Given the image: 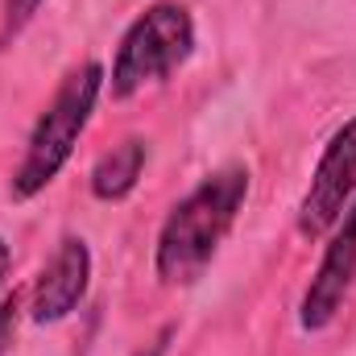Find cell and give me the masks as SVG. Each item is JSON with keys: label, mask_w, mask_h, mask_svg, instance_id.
<instances>
[{"label": "cell", "mask_w": 356, "mask_h": 356, "mask_svg": "<svg viewBox=\"0 0 356 356\" xmlns=\"http://www.w3.org/2000/svg\"><path fill=\"white\" fill-rule=\"evenodd\" d=\"M249 199V166L228 162L203 178L191 195H182L162 220L154 273L162 286H191L216 261L224 236L232 232L241 207Z\"/></svg>", "instance_id": "6da1fadb"}, {"label": "cell", "mask_w": 356, "mask_h": 356, "mask_svg": "<svg viewBox=\"0 0 356 356\" xmlns=\"http://www.w3.org/2000/svg\"><path fill=\"white\" fill-rule=\"evenodd\" d=\"M104 88H108V71H104L95 58L79 63V67L58 83L54 99H50L46 112L38 116V124H33V133H29V145H25L17 170L8 178V195H13L17 203L42 195L54 178L63 175V166L71 162V154H75L83 129L91 124V112H95Z\"/></svg>", "instance_id": "7a4b0ae2"}, {"label": "cell", "mask_w": 356, "mask_h": 356, "mask_svg": "<svg viewBox=\"0 0 356 356\" xmlns=\"http://www.w3.org/2000/svg\"><path fill=\"white\" fill-rule=\"evenodd\" d=\"M195 50V21L191 8L178 0H158L149 4L120 38L116 58H112V75L108 91L112 99H133L141 88L170 79L178 67L191 58Z\"/></svg>", "instance_id": "3957f363"}, {"label": "cell", "mask_w": 356, "mask_h": 356, "mask_svg": "<svg viewBox=\"0 0 356 356\" xmlns=\"http://www.w3.org/2000/svg\"><path fill=\"white\" fill-rule=\"evenodd\" d=\"M356 203V116L344 120L332 141L323 145L315 170H311V186L298 203V232L307 241H323L344 211Z\"/></svg>", "instance_id": "277c9868"}, {"label": "cell", "mask_w": 356, "mask_h": 356, "mask_svg": "<svg viewBox=\"0 0 356 356\" xmlns=\"http://www.w3.org/2000/svg\"><path fill=\"white\" fill-rule=\"evenodd\" d=\"M356 277V203L344 211V220L327 232V249L319 257V269L311 273V286L298 302V327L302 332H327L353 290Z\"/></svg>", "instance_id": "5b68a950"}, {"label": "cell", "mask_w": 356, "mask_h": 356, "mask_svg": "<svg viewBox=\"0 0 356 356\" xmlns=\"http://www.w3.org/2000/svg\"><path fill=\"white\" fill-rule=\"evenodd\" d=\"M91 286V249L83 236H63L54 257L42 266L33 294H29V319L33 323H63L79 302L88 298Z\"/></svg>", "instance_id": "8992f818"}, {"label": "cell", "mask_w": 356, "mask_h": 356, "mask_svg": "<svg viewBox=\"0 0 356 356\" xmlns=\"http://www.w3.org/2000/svg\"><path fill=\"white\" fill-rule=\"evenodd\" d=\"M149 162V145L141 137H124L120 145H112V154H104L91 166V195L104 203H116L124 195H133V186L141 182V170Z\"/></svg>", "instance_id": "52a82bcc"}, {"label": "cell", "mask_w": 356, "mask_h": 356, "mask_svg": "<svg viewBox=\"0 0 356 356\" xmlns=\"http://www.w3.org/2000/svg\"><path fill=\"white\" fill-rule=\"evenodd\" d=\"M42 4H46V0H4V8H0V50L13 46V42L29 29V21L38 17Z\"/></svg>", "instance_id": "ba28073f"}, {"label": "cell", "mask_w": 356, "mask_h": 356, "mask_svg": "<svg viewBox=\"0 0 356 356\" xmlns=\"http://www.w3.org/2000/svg\"><path fill=\"white\" fill-rule=\"evenodd\" d=\"M175 332H178L175 323H166V327H162V332H158V336L145 344V348H137L133 356H166V353H170V340H175Z\"/></svg>", "instance_id": "9c48e42d"}, {"label": "cell", "mask_w": 356, "mask_h": 356, "mask_svg": "<svg viewBox=\"0 0 356 356\" xmlns=\"http://www.w3.org/2000/svg\"><path fill=\"white\" fill-rule=\"evenodd\" d=\"M13 323H17V294H8V298L0 302V353L8 348L4 340H8V332H13Z\"/></svg>", "instance_id": "30bf717a"}, {"label": "cell", "mask_w": 356, "mask_h": 356, "mask_svg": "<svg viewBox=\"0 0 356 356\" xmlns=\"http://www.w3.org/2000/svg\"><path fill=\"white\" fill-rule=\"evenodd\" d=\"M8 269H13V249L4 245V236H0V294H4V282H8Z\"/></svg>", "instance_id": "8fae6325"}]
</instances>
